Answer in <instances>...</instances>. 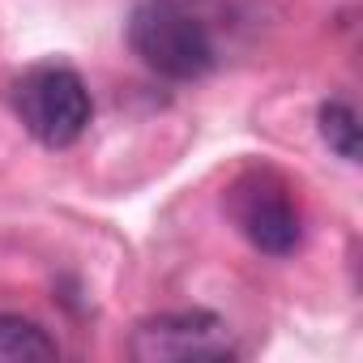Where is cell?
Listing matches in <instances>:
<instances>
[{
	"mask_svg": "<svg viewBox=\"0 0 363 363\" xmlns=\"http://www.w3.org/2000/svg\"><path fill=\"white\" fill-rule=\"evenodd\" d=\"M128 48L145 69L171 82H193L214 69V39L206 22L179 0H141L128 13Z\"/></svg>",
	"mask_w": 363,
	"mask_h": 363,
	"instance_id": "1",
	"label": "cell"
},
{
	"mask_svg": "<svg viewBox=\"0 0 363 363\" xmlns=\"http://www.w3.org/2000/svg\"><path fill=\"white\" fill-rule=\"evenodd\" d=\"M13 111H18V120L26 124V133L39 145L65 150L90 128L94 103H90V90L77 77V69H69V65H35L13 86Z\"/></svg>",
	"mask_w": 363,
	"mask_h": 363,
	"instance_id": "2",
	"label": "cell"
},
{
	"mask_svg": "<svg viewBox=\"0 0 363 363\" xmlns=\"http://www.w3.org/2000/svg\"><path fill=\"white\" fill-rule=\"evenodd\" d=\"M227 214L240 227V235L265 257H291L303 240V218L286 179L265 167L244 171L227 189Z\"/></svg>",
	"mask_w": 363,
	"mask_h": 363,
	"instance_id": "3",
	"label": "cell"
},
{
	"mask_svg": "<svg viewBox=\"0 0 363 363\" xmlns=\"http://www.w3.org/2000/svg\"><path fill=\"white\" fill-rule=\"evenodd\" d=\"M128 354L137 363H189V359H231L235 342L223 316L206 308H184V312H158L145 316L133 337Z\"/></svg>",
	"mask_w": 363,
	"mask_h": 363,
	"instance_id": "4",
	"label": "cell"
},
{
	"mask_svg": "<svg viewBox=\"0 0 363 363\" xmlns=\"http://www.w3.org/2000/svg\"><path fill=\"white\" fill-rule=\"evenodd\" d=\"M60 346L48 337V329L30 316L0 312V363H48L56 359Z\"/></svg>",
	"mask_w": 363,
	"mask_h": 363,
	"instance_id": "5",
	"label": "cell"
},
{
	"mask_svg": "<svg viewBox=\"0 0 363 363\" xmlns=\"http://www.w3.org/2000/svg\"><path fill=\"white\" fill-rule=\"evenodd\" d=\"M316 120H320V137H325V145H329L337 158L359 162V116H354V107L342 103V99H329V103H320Z\"/></svg>",
	"mask_w": 363,
	"mask_h": 363,
	"instance_id": "6",
	"label": "cell"
}]
</instances>
